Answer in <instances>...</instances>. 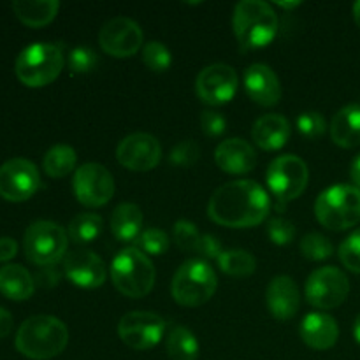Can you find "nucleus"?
Masks as SVG:
<instances>
[{"mask_svg":"<svg viewBox=\"0 0 360 360\" xmlns=\"http://www.w3.org/2000/svg\"><path fill=\"white\" fill-rule=\"evenodd\" d=\"M271 199L266 190L252 179L221 185L211 195L207 214L218 225L229 229L257 227L269 213Z\"/></svg>","mask_w":360,"mask_h":360,"instance_id":"1","label":"nucleus"},{"mask_svg":"<svg viewBox=\"0 0 360 360\" xmlns=\"http://www.w3.org/2000/svg\"><path fill=\"white\" fill-rule=\"evenodd\" d=\"M69 343V329L51 315H35L25 320L16 333V350L32 360H49L62 354Z\"/></svg>","mask_w":360,"mask_h":360,"instance_id":"2","label":"nucleus"},{"mask_svg":"<svg viewBox=\"0 0 360 360\" xmlns=\"http://www.w3.org/2000/svg\"><path fill=\"white\" fill-rule=\"evenodd\" d=\"M280 20L273 7L262 0H243L236 4L232 28L245 49H259L276 37Z\"/></svg>","mask_w":360,"mask_h":360,"instance_id":"3","label":"nucleus"},{"mask_svg":"<svg viewBox=\"0 0 360 360\" xmlns=\"http://www.w3.org/2000/svg\"><path fill=\"white\" fill-rule=\"evenodd\" d=\"M65 65L62 46L35 42L18 55L14 70L25 86L41 88L51 84Z\"/></svg>","mask_w":360,"mask_h":360,"instance_id":"4","label":"nucleus"},{"mask_svg":"<svg viewBox=\"0 0 360 360\" xmlns=\"http://www.w3.org/2000/svg\"><path fill=\"white\" fill-rule=\"evenodd\" d=\"M155 266L137 248H123L111 264V280L118 292L132 299L144 297L155 285Z\"/></svg>","mask_w":360,"mask_h":360,"instance_id":"5","label":"nucleus"},{"mask_svg":"<svg viewBox=\"0 0 360 360\" xmlns=\"http://www.w3.org/2000/svg\"><path fill=\"white\" fill-rule=\"evenodd\" d=\"M218 287L213 267L200 259L186 260L176 271L171 283V294L179 306L197 308L210 301Z\"/></svg>","mask_w":360,"mask_h":360,"instance_id":"6","label":"nucleus"},{"mask_svg":"<svg viewBox=\"0 0 360 360\" xmlns=\"http://www.w3.org/2000/svg\"><path fill=\"white\" fill-rule=\"evenodd\" d=\"M316 220L330 231H347L360 221V190L355 185H334L315 202Z\"/></svg>","mask_w":360,"mask_h":360,"instance_id":"7","label":"nucleus"},{"mask_svg":"<svg viewBox=\"0 0 360 360\" xmlns=\"http://www.w3.org/2000/svg\"><path fill=\"white\" fill-rule=\"evenodd\" d=\"M67 246H69V234L55 221H34L25 231V257L39 267L55 266L56 262L65 259Z\"/></svg>","mask_w":360,"mask_h":360,"instance_id":"8","label":"nucleus"},{"mask_svg":"<svg viewBox=\"0 0 360 360\" xmlns=\"http://www.w3.org/2000/svg\"><path fill=\"white\" fill-rule=\"evenodd\" d=\"M266 181L273 195L281 206L294 200L306 190L309 181V169L302 158L295 155H281L267 167Z\"/></svg>","mask_w":360,"mask_h":360,"instance_id":"9","label":"nucleus"},{"mask_svg":"<svg viewBox=\"0 0 360 360\" xmlns=\"http://www.w3.org/2000/svg\"><path fill=\"white\" fill-rule=\"evenodd\" d=\"M167 322L151 311H130L120 319L118 336L129 348L137 352L151 350L164 338Z\"/></svg>","mask_w":360,"mask_h":360,"instance_id":"10","label":"nucleus"},{"mask_svg":"<svg viewBox=\"0 0 360 360\" xmlns=\"http://www.w3.org/2000/svg\"><path fill=\"white\" fill-rule=\"evenodd\" d=\"M350 292L347 274L334 266L313 271L306 281V301L319 309H333L343 304Z\"/></svg>","mask_w":360,"mask_h":360,"instance_id":"11","label":"nucleus"},{"mask_svg":"<svg viewBox=\"0 0 360 360\" xmlns=\"http://www.w3.org/2000/svg\"><path fill=\"white\" fill-rule=\"evenodd\" d=\"M72 188L74 195L83 206L101 207L115 195V178L104 165L88 162L76 169Z\"/></svg>","mask_w":360,"mask_h":360,"instance_id":"12","label":"nucleus"},{"mask_svg":"<svg viewBox=\"0 0 360 360\" xmlns=\"http://www.w3.org/2000/svg\"><path fill=\"white\" fill-rule=\"evenodd\" d=\"M41 186L37 167L27 158H11L0 165V197L11 202L30 199Z\"/></svg>","mask_w":360,"mask_h":360,"instance_id":"13","label":"nucleus"},{"mask_svg":"<svg viewBox=\"0 0 360 360\" xmlns=\"http://www.w3.org/2000/svg\"><path fill=\"white\" fill-rule=\"evenodd\" d=\"M143 28L125 16L111 18L98 32V44L108 55L116 58H129L143 46Z\"/></svg>","mask_w":360,"mask_h":360,"instance_id":"14","label":"nucleus"},{"mask_svg":"<svg viewBox=\"0 0 360 360\" xmlns=\"http://www.w3.org/2000/svg\"><path fill=\"white\" fill-rule=\"evenodd\" d=\"M238 72L227 63H213L204 67L195 79V91L202 102L210 105H224L234 98L238 91Z\"/></svg>","mask_w":360,"mask_h":360,"instance_id":"15","label":"nucleus"},{"mask_svg":"<svg viewBox=\"0 0 360 360\" xmlns=\"http://www.w3.org/2000/svg\"><path fill=\"white\" fill-rule=\"evenodd\" d=\"M116 158L129 171L146 172L158 165L162 158V146L151 134H130L116 148Z\"/></svg>","mask_w":360,"mask_h":360,"instance_id":"16","label":"nucleus"},{"mask_svg":"<svg viewBox=\"0 0 360 360\" xmlns=\"http://www.w3.org/2000/svg\"><path fill=\"white\" fill-rule=\"evenodd\" d=\"M63 274L81 288H98L108 278V267L97 253L90 250H74L63 259Z\"/></svg>","mask_w":360,"mask_h":360,"instance_id":"17","label":"nucleus"},{"mask_svg":"<svg viewBox=\"0 0 360 360\" xmlns=\"http://www.w3.org/2000/svg\"><path fill=\"white\" fill-rule=\"evenodd\" d=\"M245 88L248 97L260 105H276L281 98V84L269 65L253 63L245 70Z\"/></svg>","mask_w":360,"mask_h":360,"instance_id":"18","label":"nucleus"},{"mask_svg":"<svg viewBox=\"0 0 360 360\" xmlns=\"http://www.w3.org/2000/svg\"><path fill=\"white\" fill-rule=\"evenodd\" d=\"M266 302L271 315L278 320L294 319L301 306V294L290 276H274L266 290Z\"/></svg>","mask_w":360,"mask_h":360,"instance_id":"19","label":"nucleus"},{"mask_svg":"<svg viewBox=\"0 0 360 360\" xmlns=\"http://www.w3.org/2000/svg\"><path fill=\"white\" fill-rule=\"evenodd\" d=\"M214 160L224 172L246 174V172L255 169L257 155L252 144L246 143L245 139H239V137H232V139L218 144L217 151H214Z\"/></svg>","mask_w":360,"mask_h":360,"instance_id":"20","label":"nucleus"},{"mask_svg":"<svg viewBox=\"0 0 360 360\" xmlns=\"http://www.w3.org/2000/svg\"><path fill=\"white\" fill-rule=\"evenodd\" d=\"M302 341L313 350H329L338 343L340 338V326L336 319H333L327 313H309L301 322Z\"/></svg>","mask_w":360,"mask_h":360,"instance_id":"21","label":"nucleus"},{"mask_svg":"<svg viewBox=\"0 0 360 360\" xmlns=\"http://www.w3.org/2000/svg\"><path fill=\"white\" fill-rule=\"evenodd\" d=\"M290 123L281 115H264L255 122L252 129V139L257 146L267 151H276L287 144L290 137Z\"/></svg>","mask_w":360,"mask_h":360,"instance_id":"22","label":"nucleus"},{"mask_svg":"<svg viewBox=\"0 0 360 360\" xmlns=\"http://www.w3.org/2000/svg\"><path fill=\"white\" fill-rule=\"evenodd\" d=\"M330 139L341 148L360 146V104H348L330 122Z\"/></svg>","mask_w":360,"mask_h":360,"instance_id":"23","label":"nucleus"},{"mask_svg":"<svg viewBox=\"0 0 360 360\" xmlns=\"http://www.w3.org/2000/svg\"><path fill=\"white\" fill-rule=\"evenodd\" d=\"M35 290V280L20 264L0 267V294L11 301H27Z\"/></svg>","mask_w":360,"mask_h":360,"instance_id":"24","label":"nucleus"},{"mask_svg":"<svg viewBox=\"0 0 360 360\" xmlns=\"http://www.w3.org/2000/svg\"><path fill=\"white\" fill-rule=\"evenodd\" d=\"M111 232L118 241L136 243L143 232V211L130 202L120 204L111 214Z\"/></svg>","mask_w":360,"mask_h":360,"instance_id":"25","label":"nucleus"},{"mask_svg":"<svg viewBox=\"0 0 360 360\" xmlns=\"http://www.w3.org/2000/svg\"><path fill=\"white\" fill-rule=\"evenodd\" d=\"M58 0H16L13 2V11L20 21L28 27H44L51 23L58 14Z\"/></svg>","mask_w":360,"mask_h":360,"instance_id":"26","label":"nucleus"},{"mask_svg":"<svg viewBox=\"0 0 360 360\" xmlns=\"http://www.w3.org/2000/svg\"><path fill=\"white\" fill-rule=\"evenodd\" d=\"M165 352L171 360H197L199 359V341L195 334L183 326L169 330L165 340Z\"/></svg>","mask_w":360,"mask_h":360,"instance_id":"27","label":"nucleus"},{"mask_svg":"<svg viewBox=\"0 0 360 360\" xmlns=\"http://www.w3.org/2000/svg\"><path fill=\"white\" fill-rule=\"evenodd\" d=\"M77 155L69 144H56L46 151L42 158V169L51 178H65L76 169Z\"/></svg>","mask_w":360,"mask_h":360,"instance_id":"28","label":"nucleus"},{"mask_svg":"<svg viewBox=\"0 0 360 360\" xmlns=\"http://www.w3.org/2000/svg\"><path fill=\"white\" fill-rule=\"evenodd\" d=\"M218 267L229 276L245 278L255 273L257 259L246 250H225L218 257Z\"/></svg>","mask_w":360,"mask_h":360,"instance_id":"29","label":"nucleus"},{"mask_svg":"<svg viewBox=\"0 0 360 360\" xmlns=\"http://www.w3.org/2000/svg\"><path fill=\"white\" fill-rule=\"evenodd\" d=\"M102 227H104V221L97 213H81L72 218L67 234L70 241L76 245H84V243L95 241L101 236Z\"/></svg>","mask_w":360,"mask_h":360,"instance_id":"30","label":"nucleus"},{"mask_svg":"<svg viewBox=\"0 0 360 360\" xmlns=\"http://www.w3.org/2000/svg\"><path fill=\"white\" fill-rule=\"evenodd\" d=\"M301 253L308 260L319 262V260H326L333 255L334 246L329 241V238L319 234V232H311L301 239Z\"/></svg>","mask_w":360,"mask_h":360,"instance_id":"31","label":"nucleus"},{"mask_svg":"<svg viewBox=\"0 0 360 360\" xmlns=\"http://www.w3.org/2000/svg\"><path fill=\"white\" fill-rule=\"evenodd\" d=\"M136 248L141 250L144 255H164L169 250V238L164 231L160 229H144L139 234V238L136 239Z\"/></svg>","mask_w":360,"mask_h":360,"instance_id":"32","label":"nucleus"},{"mask_svg":"<svg viewBox=\"0 0 360 360\" xmlns=\"http://www.w3.org/2000/svg\"><path fill=\"white\" fill-rule=\"evenodd\" d=\"M143 62L153 72H165L172 63V55L160 41H150L143 48Z\"/></svg>","mask_w":360,"mask_h":360,"instance_id":"33","label":"nucleus"},{"mask_svg":"<svg viewBox=\"0 0 360 360\" xmlns=\"http://www.w3.org/2000/svg\"><path fill=\"white\" fill-rule=\"evenodd\" d=\"M172 238H174L176 245L185 252H197L202 236H200L195 224L188 220H178L172 229Z\"/></svg>","mask_w":360,"mask_h":360,"instance_id":"34","label":"nucleus"},{"mask_svg":"<svg viewBox=\"0 0 360 360\" xmlns=\"http://www.w3.org/2000/svg\"><path fill=\"white\" fill-rule=\"evenodd\" d=\"M98 58L95 55L94 49L86 48V46H77V48L70 49L69 58H67V65L72 74H86L97 67Z\"/></svg>","mask_w":360,"mask_h":360,"instance_id":"35","label":"nucleus"},{"mask_svg":"<svg viewBox=\"0 0 360 360\" xmlns=\"http://www.w3.org/2000/svg\"><path fill=\"white\" fill-rule=\"evenodd\" d=\"M340 260L352 273L360 274V229L352 232L340 245Z\"/></svg>","mask_w":360,"mask_h":360,"instance_id":"36","label":"nucleus"},{"mask_svg":"<svg viewBox=\"0 0 360 360\" xmlns=\"http://www.w3.org/2000/svg\"><path fill=\"white\" fill-rule=\"evenodd\" d=\"M200 157V146L192 139H185L181 143L176 144L171 150L169 160L171 164L178 165V167H190L195 164Z\"/></svg>","mask_w":360,"mask_h":360,"instance_id":"37","label":"nucleus"},{"mask_svg":"<svg viewBox=\"0 0 360 360\" xmlns=\"http://www.w3.org/2000/svg\"><path fill=\"white\" fill-rule=\"evenodd\" d=\"M297 129L308 139H316L327 130L326 120L319 111H304L297 116Z\"/></svg>","mask_w":360,"mask_h":360,"instance_id":"38","label":"nucleus"},{"mask_svg":"<svg viewBox=\"0 0 360 360\" xmlns=\"http://www.w3.org/2000/svg\"><path fill=\"white\" fill-rule=\"evenodd\" d=\"M267 234H269V239L278 246L290 245L292 239L295 238V227L290 220L287 218H273L267 224Z\"/></svg>","mask_w":360,"mask_h":360,"instance_id":"39","label":"nucleus"},{"mask_svg":"<svg viewBox=\"0 0 360 360\" xmlns=\"http://www.w3.org/2000/svg\"><path fill=\"white\" fill-rule=\"evenodd\" d=\"M200 127H202V132L210 137H218L225 132L227 129V120L224 115H220L218 111L213 109H204L200 112Z\"/></svg>","mask_w":360,"mask_h":360,"instance_id":"40","label":"nucleus"},{"mask_svg":"<svg viewBox=\"0 0 360 360\" xmlns=\"http://www.w3.org/2000/svg\"><path fill=\"white\" fill-rule=\"evenodd\" d=\"M197 253H200L202 257H206V259H217L221 255V243L218 241L217 236L213 234H204L202 238H200V243H199V250H197Z\"/></svg>","mask_w":360,"mask_h":360,"instance_id":"41","label":"nucleus"},{"mask_svg":"<svg viewBox=\"0 0 360 360\" xmlns=\"http://www.w3.org/2000/svg\"><path fill=\"white\" fill-rule=\"evenodd\" d=\"M18 253V243L13 238H0V262L14 259Z\"/></svg>","mask_w":360,"mask_h":360,"instance_id":"42","label":"nucleus"},{"mask_svg":"<svg viewBox=\"0 0 360 360\" xmlns=\"http://www.w3.org/2000/svg\"><path fill=\"white\" fill-rule=\"evenodd\" d=\"M60 276H62V274H60L55 267L48 266V267H42V271L39 273V276H37V281L39 283L42 281V285H44V287H53V285L58 283Z\"/></svg>","mask_w":360,"mask_h":360,"instance_id":"43","label":"nucleus"},{"mask_svg":"<svg viewBox=\"0 0 360 360\" xmlns=\"http://www.w3.org/2000/svg\"><path fill=\"white\" fill-rule=\"evenodd\" d=\"M13 323H14L13 315H11L6 308L0 306V340L9 336L11 330H13Z\"/></svg>","mask_w":360,"mask_h":360,"instance_id":"44","label":"nucleus"},{"mask_svg":"<svg viewBox=\"0 0 360 360\" xmlns=\"http://www.w3.org/2000/svg\"><path fill=\"white\" fill-rule=\"evenodd\" d=\"M350 178L355 183V186L360 190V153L352 160L350 165Z\"/></svg>","mask_w":360,"mask_h":360,"instance_id":"45","label":"nucleus"},{"mask_svg":"<svg viewBox=\"0 0 360 360\" xmlns=\"http://www.w3.org/2000/svg\"><path fill=\"white\" fill-rule=\"evenodd\" d=\"M354 336L355 340H357V343L360 345V313L357 319H355V323H354Z\"/></svg>","mask_w":360,"mask_h":360,"instance_id":"46","label":"nucleus"},{"mask_svg":"<svg viewBox=\"0 0 360 360\" xmlns=\"http://www.w3.org/2000/svg\"><path fill=\"white\" fill-rule=\"evenodd\" d=\"M354 20L360 28V0H359V2L354 4Z\"/></svg>","mask_w":360,"mask_h":360,"instance_id":"47","label":"nucleus"},{"mask_svg":"<svg viewBox=\"0 0 360 360\" xmlns=\"http://www.w3.org/2000/svg\"><path fill=\"white\" fill-rule=\"evenodd\" d=\"M280 4V7H283V9H295L297 6H301V2H278Z\"/></svg>","mask_w":360,"mask_h":360,"instance_id":"48","label":"nucleus"}]
</instances>
